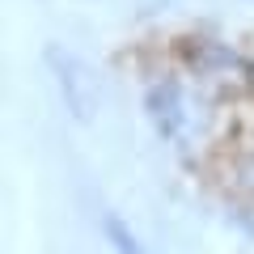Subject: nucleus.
I'll return each mask as SVG.
<instances>
[{
  "label": "nucleus",
  "instance_id": "obj_1",
  "mask_svg": "<svg viewBox=\"0 0 254 254\" xmlns=\"http://www.w3.org/2000/svg\"><path fill=\"white\" fill-rule=\"evenodd\" d=\"M140 102H144V115L153 123V131L187 161H199V157H208L216 148L225 102L212 98L208 89H199L182 68L153 72L144 81V98Z\"/></svg>",
  "mask_w": 254,
  "mask_h": 254
},
{
  "label": "nucleus",
  "instance_id": "obj_4",
  "mask_svg": "<svg viewBox=\"0 0 254 254\" xmlns=\"http://www.w3.org/2000/svg\"><path fill=\"white\" fill-rule=\"evenodd\" d=\"M102 233H106V242H110L115 254H148V246L136 237V229L127 225L123 216H106L102 220Z\"/></svg>",
  "mask_w": 254,
  "mask_h": 254
},
{
  "label": "nucleus",
  "instance_id": "obj_2",
  "mask_svg": "<svg viewBox=\"0 0 254 254\" xmlns=\"http://www.w3.org/2000/svg\"><path fill=\"white\" fill-rule=\"evenodd\" d=\"M174 60L199 89H208L220 102L254 93V55H246L237 43H229L220 34L199 30V34L178 38L174 43Z\"/></svg>",
  "mask_w": 254,
  "mask_h": 254
},
{
  "label": "nucleus",
  "instance_id": "obj_3",
  "mask_svg": "<svg viewBox=\"0 0 254 254\" xmlns=\"http://www.w3.org/2000/svg\"><path fill=\"white\" fill-rule=\"evenodd\" d=\"M47 68H51L55 85H60V98L68 106V115L76 123H93L102 106V89H98V76L89 72V64L81 55L64 51V47H47Z\"/></svg>",
  "mask_w": 254,
  "mask_h": 254
}]
</instances>
